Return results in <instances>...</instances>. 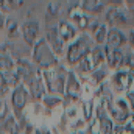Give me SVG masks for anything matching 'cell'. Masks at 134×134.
<instances>
[{"instance_id": "277c9868", "label": "cell", "mask_w": 134, "mask_h": 134, "mask_svg": "<svg viewBox=\"0 0 134 134\" xmlns=\"http://www.w3.org/2000/svg\"><path fill=\"white\" fill-rule=\"evenodd\" d=\"M33 61L39 70H47V69L59 66V58L50 48L45 37H41L33 47Z\"/></svg>"}, {"instance_id": "e575fe53", "label": "cell", "mask_w": 134, "mask_h": 134, "mask_svg": "<svg viewBox=\"0 0 134 134\" xmlns=\"http://www.w3.org/2000/svg\"><path fill=\"white\" fill-rule=\"evenodd\" d=\"M0 134H2V133H0Z\"/></svg>"}, {"instance_id": "8992f818", "label": "cell", "mask_w": 134, "mask_h": 134, "mask_svg": "<svg viewBox=\"0 0 134 134\" xmlns=\"http://www.w3.org/2000/svg\"><path fill=\"white\" fill-rule=\"evenodd\" d=\"M109 84L114 94L117 95H125L126 92L134 89V76L133 72L128 70H117L111 73L109 78Z\"/></svg>"}, {"instance_id": "cb8c5ba5", "label": "cell", "mask_w": 134, "mask_h": 134, "mask_svg": "<svg viewBox=\"0 0 134 134\" xmlns=\"http://www.w3.org/2000/svg\"><path fill=\"white\" fill-rule=\"evenodd\" d=\"M22 5H25V2H22V0H3V2H0V8L2 9H6V11H13V9H17V8H20Z\"/></svg>"}, {"instance_id": "3957f363", "label": "cell", "mask_w": 134, "mask_h": 134, "mask_svg": "<svg viewBox=\"0 0 134 134\" xmlns=\"http://www.w3.org/2000/svg\"><path fill=\"white\" fill-rule=\"evenodd\" d=\"M47 92L50 95H59L64 97V91H66V81H67V73L69 70L61 66H56L53 69H47V70H39Z\"/></svg>"}, {"instance_id": "9a60e30c", "label": "cell", "mask_w": 134, "mask_h": 134, "mask_svg": "<svg viewBox=\"0 0 134 134\" xmlns=\"http://www.w3.org/2000/svg\"><path fill=\"white\" fill-rule=\"evenodd\" d=\"M56 28H58V33H59L63 42H64L66 45H69L70 42H73V41L80 36V31L70 24V20H61V22L56 25Z\"/></svg>"}, {"instance_id": "6da1fadb", "label": "cell", "mask_w": 134, "mask_h": 134, "mask_svg": "<svg viewBox=\"0 0 134 134\" xmlns=\"http://www.w3.org/2000/svg\"><path fill=\"white\" fill-rule=\"evenodd\" d=\"M100 103L104 106L108 115L117 126H125L130 122V119L133 117V112L123 95H112V97L103 95Z\"/></svg>"}, {"instance_id": "484cf974", "label": "cell", "mask_w": 134, "mask_h": 134, "mask_svg": "<svg viewBox=\"0 0 134 134\" xmlns=\"http://www.w3.org/2000/svg\"><path fill=\"white\" fill-rule=\"evenodd\" d=\"M123 97H125V100H126V103H128V106H130L131 112L134 114V91H130V92H126Z\"/></svg>"}, {"instance_id": "e0dca14e", "label": "cell", "mask_w": 134, "mask_h": 134, "mask_svg": "<svg viewBox=\"0 0 134 134\" xmlns=\"http://www.w3.org/2000/svg\"><path fill=\"white\" fill-rule=\"evenodd\" d=\"M109 78H111V73L106 70V69H97V70H94L89 76H87V83H91L94 87H101L106 81H109Z\"/></svg>"}, {"instance_id": "2e32d148", "label": "cell", "mask_w": 134, "mask_h": 134, "mask_svg": "<svg viewBox=\"0 0 134 134\" xmlns=\"http://www.w3.org/2000/svg\"><path fill=\"white\" fill-rule=\"evenodd\" d=\"M80 9L92 17V16L101 14L106 9V3L100 0H84V2H80Z\"/></svg>"}, {"instance_id": "ffe728a7", "label": "cell", "mask_w": 134, "mask_h": 134, "mask_svg": "<svg viewBox=\"0 0 134 134\" xmlns=\"http://www.w3.org/2000/svg\"><path fill=\"white\" fill-rule=\"evenodd\" d=\"M63 104H64V98L59 97V95H50V94H47L45 98L42 100V106L45 109H48V111H55L56 108H61Z\"/></svg>"}, {"instance_id": "7a4b0ae2", "label": "cell", "mask_w": 134, "mask_h": 134, "mask_svg": "<svg viewBox=\"0 0 134 134\" xmlns=\"http://www.w3.org/2000/svg\"><path fill=\"white\" fill-rule=\"evenodd\" d=\"M94 47H95V44H94V41L89 34L86 33L80 34L73 42H70L66 47V53H64L66 63L70 67L78 66L84 58L89 56V53L92 52Z\"/></svg>"}, {"instance_id": "f1b7e54d", "label": "cell", "mask_w": 134, "mask_h": 134, "mask_svg": "<svg viewBox=\"0 0 134 134\" xmlns=\"http://www.w3.org/2000/svg\"><path fill=\"white\" fill-rule=\"evenodd\" d=\"M126 34H128V45L131 48V53L134 55V30H130Z\"/></svg>"}, {"instance_id": "8fae6325", "label": "cell", "mask_w": 134, "mask_h": 134, "mask_svg": "<svg viewBox=\"0 0 134 134\" xmlns=\"http://www.w3.org/2000/svg\"><path fill=\"white\" fill-rule=\"evenodd\" d=\"M27 89H28V94L34 101H42L45 98V95L48 94L47 92V87H45V83L39 73V69H37V75L34 76L33 80H30L27 83Z\"/></svg>"}, {"instance_id": "d6986e66", "label": "cell", "mask_w": 134, "mask_h": 134, "mask_svg": "<svg viewBox=\"0 0 134 134\" xmlns=\"http://www.w3.org/2000/svg\"><path fill=\"white\" fill-rule=\"evenodd\" d=\"M22 128L14 115H8L6 120L0 125V133L2 134H20Z\"/></svg>"}, {"instance_id": "44dd1931", "label": "cell", "mask_w": 134, "mask_h": 134, "mask_svg": "<svg viewBox=\"0 0 134 134\" xmlns=\"http://www.w3.org/2000/svg\"><path fill=\"white\" fill-rule=\"evenodd\" d=\"M16 70V61L8 53H0V73H8Z\"/></svg>"}, {"instance_id": "ba28073f", "label": "cell", "mask_w": 134, "mask_h": 134, "mask_svg": "<svg viewBox=\"0 0 134 134\" xmlns=\"http://www.w3.org/2000/svg\"><path fill=\"white\" fill-rule=\"evenodd\" d=\"M83 94V83L80 81L78 75L73 70H69L67 73V81H66V91H64V103L76 101Z\"/></svg>"}, {"instance_id": "1f68e13d", "label": "cell", "mask_w": 134, "mask_h": 134, "mask_svg": "<svg viewBox=\"0 0 134 134\" xmlns=\"http://www.w3.org/2000/svg\"><path fill=\"white\" fill-rule=\"evenodd\" d=\"M125 126H126L128 130H131V131H133V133H134V114H133V117L130 119V122H128V123H126Z\"/></svg>"}, {"instance_id": "52a82bcc", "label": "cell", "mask_w": 134, "mask_h": 134, "mask_svg": "<svg viewBox=\"0 0 134 134\" xmlns=\"http://www.w3.org/2000/svg\"><path fill=\"white\" fill-rule=\"evenodd\" d=\"M9 95H11V106H13V111H14V117L20 119L22 114H24V109L27 108V103H28V97H30L28 89L22 83L17 87H14Z\"/></svg>"}, {"instance_id": "4dcf8cb0", "label": "cell", "mask_w": 134, "mask_h": 134, "mask_svg": "<svg viewBox=\"0 0 134 134\" xmlns=\"http://www.w3.org/2000/svg\"><path fill=\"white\" fill-rule=\"evenodd\" d=\"M130 19H131V30H134V8H128Z\"/></svg>"}, {"instance_id": "5bb4252c", "label": "cell", "mask_w": 134, "mask_h": 134, "mask_svg": "<svg viewBox=\"0 0 134 134\" xmlns=\"http://www.w3.org/2000/svg\"><path fill=\"white\" fill-rule=\"evenodd\" d=\"M104 50H106V66L112 72L120 70L122 64H123V59H125V52L123 50H114V48H109L106 45H104Z\"/></svg>"}, {"instance_id": "836d02e7", "label": "cell", "mask_w": 134, "mask_h": 134, "mask_svg": "<svg viewBox=\"0 0 134 134\" xmlns=\"http://www.w3.org/2000/svg\"><path fill=\"white\" fill-rule=\"evenodd\" d=\"M70 134H87V131H83V130H78V131H72Z\"/></svg>"}, {"instance_id": "83f0119b", "label": "cell", "mask_w": 134, "mask_h": 134, "mask_svg": "<svg viewBox=\"0 0 134 134\" xmlns=\"http://www.w3.org/2000/svg\"><path fill=\"white\" fill-rule=\"evenodd\" d=\"M17 31H19L17 24H16V22H13V24L9 25V28H8V36H9V37H13V36L16 37V36H17Z\"/></svg>"}, {"instance_id": "9c48e42d", "label": "cell", "mask_w": 134, "mask_h": 134, "mask_svg": "<svg viewBox=\"0 0 134 134\" xmlns=\"http://www.w3.org/2000/svg\"><path fill=\"white\" fill-rule=\"evenodd\" d=\"M94 22H95L94 17L87 16L86 13H83V11L80 9V3H78L76 6H73V9L70 11V24H72L78 31H83V33L87 34V31L91 30V27H92Z\"/></svg>"}, {"instance_id": "d6a6232c", "label": "cell", "mask_w": 134, "mask_h": 134, "mask_svg": "<svg viewBox=\"0 0 134 134\" xmlns=\"http://www.w3.org/2000/svg\"><path fill=\"white\" fill-rule=\"evenodd\" d=\"M3 27H5V16L0 13V31L3 30Z\"/></svg>"}, {"instance_id": "7c38bea8", "label": "cell", "mask_w": 134, "mask_h": 134, "mask_svg": "<svg viewBox=\"0 0 134 134\" xmlns=\"http://www.w3.org/2000/svg\"><path fill=\"white\" fill-rule=\"evenodd\" d=\"M126 45H128V34L120 28H109L108 39H106V47L114 48V50H122Z\"/></svg>"}, {"instance_id": "d4e9b609", "label": "cell", "mask_w": 134, "mask_h": 134, "mask_svg": "<svg viewBox=\"0 0 134 134\" xmlns=\"http://www.w3.org/2000/svg\"><path fill=\"white\" fill-rule=\"evenodd\" d=\"M8 117V108H6V103L5 100H0V125L6 120Z\"/></svg>"}, {"instance_id": "4fadbf2b", "label": "cell", "mask_w": 134, "mask_h": 134, "mask_svg": "<svg viewBox=\"0 0 134 134\" xmlns=\"http://www.w3.org/2000/svg\"><path fill=\"white\" fill-rule=\"evenodd\" d=\"M45 41L48 42L50 48L55 52V55H56L58 58L63 56V55L66 53V47L67 45L63 42V39H61V36H59V33H58V28H56V27H52V28L47 30Z\"/></svg>"}, {"instance_id": "30bf717a", "label": "cell", "mask_w": 134, "mask_h": 134, "mask_svg": "<svg viewBox=\"0 0 134 134\" xmlns=\"http://www.w3.org/2000/svg\"><path fill=\"white\" fill-rule=\"evenodd\" d=\"M39 31H41V24L37 20H27L20 27V34H22L25 44L28 47H31V48L36 45V42L41 39L39 37Z\"/></svg>"}, {"instance_id": "4316f807", "label": "cell", "mask_w": 134, "mask_h": 134, "mask_svg": "<svg viewBox=\"0 0 134 134\" xmlns=\"http://www.w3.org/2000/svg\"><path fill=\"white\" fill-rule=\"evenodd\" d=\"M59 9H61V6H59V3H56V2H53V3H48V6H47V13H48V14L52 13L53 16H55V14H56Z\"/></svg>"}, {"instance_id": "7402d4cb", "label": "cell", "mask_w": 134, "mask_h": 134, "mask_svg": "<svg viewBox=\"0 0 134 134\" xmlns=\"http://www.w3.org/2000/svg\"><path fill=\"white\" fill-rule=\"evenodd\" d=\"M76 75H83V76H89L92 72H94V67L91 64L89 58H84L78 66H75V70H73Z\"/></svg>"}, {"instance_id": "ac0fdd59", "label": "cell", "mask_w": 134, "mask_h": 134, "mask_svg": "<svg viewBox=\"0 0 134 134\" xmlns=\"http://www.w3.org/2000/svg\"><path fill=\"white\" fill-rule=\"evenodd\" d=\"M87 58H89L91 64L94 67V70L100 69L101 64L106 63V50H104V45H103V47H101V45H95V47L92 48V52L89 53Z\"/></svg>"}, {"instance_id": "603a6c76", "label": "cell", "mask_w": 134, "mask_h": 134, "mask_svg": "<svg viewBox=\"0 0 134 134\" xmlns=\"http://www.w3.org/2000/svg\"><path fill=\"white\" fill-rule=\"evenodd\" d=\"M11 91H13V87L9 86L5 73H0V100H3L8 94H11Z\"/></svg>"}, {"instance_id": "5b68a950", "label": "cell", "mask_w": 134, "mask_h": 134, "mask_svg": "<svg viewBox=\"0 0 134 134\" xmlns=\"http://www.w3.org/2000/svg\"><path fill=\"white\" fill-rule=\"evenodd\" d=\"M104 19H106V25L109 28H128V31L131 30V19H130V13L126 8L122 6H111L109 9H106L104 13Z\"/></svg>"}, {"instance_id": "f546056e", "label": "cell", "mask_w": 134, "mask_h": 134, "mask_svg": "<svg viewBox=\"0 0 134 134\" xmlns=\"http://www.w3.org/2000/svg\"><path fill=\"white\" fill-rule=\"evenodd\" d=\"M34 134H52V133H50V130H48V128H45V126H41V128H36Z\"/></svg>"}]
</instances>
